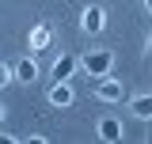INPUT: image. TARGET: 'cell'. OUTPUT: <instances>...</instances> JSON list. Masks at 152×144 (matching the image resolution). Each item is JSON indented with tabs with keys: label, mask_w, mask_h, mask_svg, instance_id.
Returning a JSON list of instances; mask_svg holds the SVG:
<instances>
[{
	"label": "cell",
	"mask_w": 152,
	"mask_h": 144,
	"mask_svg": "<svg viewBox=\"0 0 152 144\" xmlns=\"http://www.w3.org/2000/svg\"><path fill=\"white\" fill-rule=\"evenodd\" d=\"M12 72H15V80H19V84H34V80H38V65L31 61V57H19Z\"/></svg>",
	"instance_id": "52a82bcc"
},
{
	"label": "cell",
	"mask_w": 152,
	"mask_h": 144,
	"mask_svg": "<svg viewBox=\"0 0 152 144\" xmlns=\"http://www.w3.org/2000/svg\"><path fill=\"white\" fill-rule=\"evenodd\" d=\"M148 57H152V34H148Z\"/></svg>",
	"instance_id": "8fae6325"
},
{
	"label": "cell",
	"mask_w": 152,
	"mask_h": 144,
	"mask_svg": "<svg viewBox=\"0 0 152 144\" xmlns=\"http://www.w3.org/2000/svg\"><path fill=\"white\" fill-rule=\"evenodd\" d=\"M129 110H133V118H141V121H152V95H137L129 103Z\"/></svg>",
	"instance_id": "9c48e42d"
},
{
	"label": "cell",
	"mask_w": 152,
	"mask_h": 144,
	"mask_svg": "<svg viewBox=\"0 0 152 144\" xmlns=\"http://www.w3.org/2000/svg\"><path fill=\"white\" fill-rule=\"evenodd\" d=\"M72 72H76V53H61L57 65H53V84H57V80H69Z\"/></svg>",
	"instance_id": "ba28073f"
},
{
	"label": "cell",
	"mask_w": 152,
	"mask_h": 144,
	"mask_svg": "<svg viewBox=\"0 0 152 144\" xmlns=\"http://www.w3.org/2000/svg\"><path fill=\"white\" fill-rule=\"evenodd\" d=\"M76 65H80V72H88L91 80H99V76H110L114 53H110V49H88V53L76 57Z\"/></svg>",
	"instance_id": "6da1fadb"
},
{
	"label": "cell",
	"mask_w": 152,
	"mask_h": 144,
	"mask_svg": "<svg viewBox=\"0 0 152 144\" xmlns=\"http://www.w3.org/2000/svg\"><path fill=\"white\" fill-rule=\"evenodd\" d=\"M0 121H4V103H0Z\"/></svg>",
	"instance_id": "7c38bea8"
},
{
	"label": "cell",
	"mask_w": 152,
	"mask_h": 144,
	"mask_svg": "<svg viewBox=\"0 0 152 144\" xmlns=\"http://www.w3.org/2000/svg\"><path fill=\"white\" fill-rule=\"evenodd\" d=\"M46 103L57 106V110H65V106H72V103H76V91L69 87V80H57L53 87H50V95H46Z\"/></svg>",
	"instance_id": "3957f363"
},
{
	"label": "cell",
	"mask_w": 152,
	"mask_h": 144,
	"mask_svg": "<svg viewBox=\"0 0 152 144\" xmlns=\"http://www.w3.org/2000/svg\"><path fill=\"white\" fill-rule=\"evenodd\" d=\"M95 137H99V140H107V144L122 140V121H118V118H99V125H95Z\"/></svg>",
	"instance_id": "8992f818"
},
{
	"label": "cell",
	"mask_w": 152,
	"mask_h": 144,
	"mask_svg": "<svg viewBox=\"0 0 152 144\" xmlns=\"http://www.w3.org/2000/svg\"><path fill=\"white\" fill-rule=\"evenodd\" d=\"M27 46H31L34 53L50 49V46H53V31H50L46 23H34V27H31V34H27Z\"/></svg>",
	"instance_id": "5b68a950"
},
{
	"label": "cell",
	"mask_w": 152,
	"mask_h": 144,
	"mask_svg": "<svg viewBox=\"0 0 152 144\" xmlns=\"http://www.w3.org/2000/svg\"><path fill=\"white\" fill-rule=\"evenodd\" d=\"M12 80H15V72H12V65H4V61H0V87H8Z\"/></svg>",
	"instance_id": "30bf717a"
},
{
	"label": "cell",
	"mask_w": 152,
	"mask_h": 144,
	"mask_svg": "<svg viewBox=\"0 0 152 144\" xmlns=\"http://www.w3.org/2000/svg\"><path fill=\"white\" fill-rule=\"evenodd\" d=\"M103 23H107V12L91 4V8H84V15H80V27H84V34H99L103 31Z\"/></svg>",
	"instance_id": "277c9868"
},
{
	"label": "cell",
	"mask_w": 152,
	"mask_h": 144,
	"mask_svg": "<svg viewBox=\"0 0 152 144\" xmlns=\"http://www.w3.org/2000/svg\"><path fill=\"white\" fill-rule=\"evenodd\" d=\"M95 99H103V103H122V99H126V87H122L114 76H99V80H95Z\"/></svg>",
	"instance_id": "7a4b0ae2"
},
{
	"label": "cell",
	"mask_w": 152,
	"mask_h": 144,
	"mask_svg": "<svg viewBox=\"0 0 152 144\" xmlns=\"http://www.w3.org/2000/svg\"><path fill=\"white\" fill-rule=\"evenodd\" d=\"M145 4H148V12H152V0H145Z\"/></svg>",
	"instance_id": "4fadbf2b"
}]
</instances>
